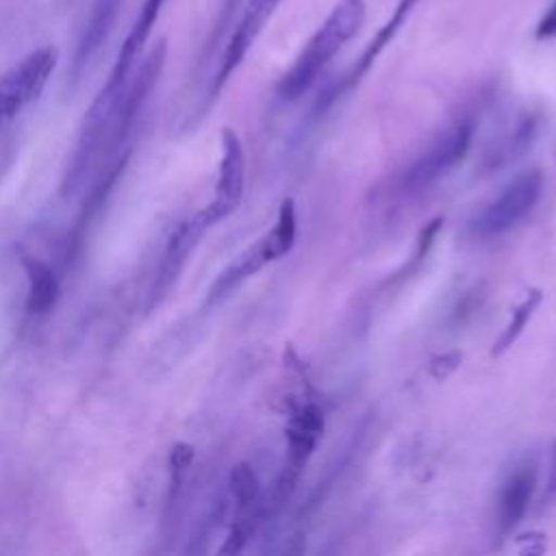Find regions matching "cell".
I'll use <instances>...</instances> for the list:
<instances>
[{"mask_svg": "<svg viewBox=\"0 0 556 556\" xmlns=\"http://www.w3.org/2000/svg\"><path fill=\"white\" fill-rule=\"evenodd\" d=\"M367 17V0H337L317 26V30L302 46L291 67L278 83V96L282 100H298L317 80L321 70L334 59V54L361 30Z\"/></svg>", "mask_w": 556, "mask_h": 556, "instance_id": "1", "label": "cell"}, {"mask_svg": "<svg viewBox=\"0 0 556 556\" xmlns=\"http://www.w3.org/2000/svg\"><path fill=\"white\" fill-rule=\"evenodd\" d=\"M295 230H298V219H295V202L291 198L282 200L276 224L261 235L252 245H248L208 287L204 306L211 308L226 300L243 280L250 276L258 274L265 265L287 256L295 243Z\"/></svg>", "mask_w": 556, "mask_h": 556, "instance_id": "2", "label": "cell"}, {"mask_svg": "<svg viewBox=\"0 0 556 556\" xmlns=\"http://www.w3.org/2000/svg\"><path fill=\"white\" fill-rule=\"evenodd\" d=\"M280 2L282 0H241L237 9L224 7V20H230L232 15L237 20L232 22V28H230L226 46L222 50L215 76L211 80L206 106H211V102L219 96L224 85L237 72V67L241 65V61L245 59V54L250 52V48L254 46V41L258 39V35L267 26V22L271 20V15L276 13Z\"/></svg>", "mask_w": 556, "mask_h": 556, "instance_id": "3", "label": "cell"}, {"mask_svg": "<svg viewBox=\"0 0 556 556\" xmlns=\"http://www.w3.org/2000/svg\"><path fill=\"white\" fill-rule=\"evenodd\" d=\"M476 119L465 115L452 122L445 130H441L432 143L406 167L402 174L404 191H421L441 180L447 172H452L469 152L473 141Z\"/></svg>", "mask_w": 556, "mask_h": 556, "instance_id": "4", "label": "cell"}, {"mask_svg": "<svg viewBox=\"0 0 556 556\" xmlns=\"http://www.w3.org/2000/svg\"><path fill=\"white\" fill-rule=\"evenodd\" d=\"M324 413L317 402L306 400L291 406V415L287 419L285 437H287V456L282 471L278 476V482L274 486V506H280L289 500L291 491L298 484V478L302 469L306 467L308 458L313 456V450L317 447L321 434H324Z\"/></svg>", "mask_w": 556, "mask_h": 556, "instance_id": "5", "label": "cell"}, {"mask_svg": "<svg viewBox=\"0 0 556 556\" xmlns=\"http://www.w3.org/2000/svg\"><path fill=\"white\" fill-rule=\"evenodd\" d=\"M56 48L43 46L26 54L17 65L0 76V128L39 100L56 67Z\"/></svg>", "mask_w": 556, "mask_h": 556, "instance_id": "6", "label": "cell"}, {"mask_svg": "<svg viewBox=\"0 0 556 556\" xmlns=\"http://www.w3.org/2000/svg\"><path fill=\"white\" fill-rule=\"evenodd\" d=\"M543 191V174L532 167L517 174L500 195L489 202L482 213L473 219V230L482 237H493L517 226L539 202Z\"/></svg>", "mask_w": 556, "mask_h": 556, "instance_id": "7", "label": "cell"}, {"mask_svg": "<svg viewBox=\"0 0 556 556\" xmlns=\"http://www.w3.org/2000/svg\"><path fill=\"white\" fill-rule=\"evenodd\" d=\"M208 230V226L200 219L198 213H193L191 217L182 219L169 235L165 248H163V254H161V261L156 265V271H154V278L150 282V289H148V295H146V315L154 313L167 298L169 293L174 291L180 274L185 271L187 263H189V256L195 252L200 239L204 237V232Z\"/></svg>", "mask_w": 556, "mask_h": 556, "instance_id": "8", "label": "cell"}, {"mask_svg": "<svg viewBox=\"0 0 556 556\" xmlns=\"http://www.w3.org/2000/svg\"><path fill=\"white\" fill-rule=\"evenodd\" d=\"M245 187V152L239 135L232 128H222V156L217 167L215 193L208 204H204L198 215L211 228L217 222L232 215L243 198Z\"/></svg>", "mask_w": 556, "mask_h": 556, "instance_id": "9", "label": "cell"}, {"mask_svg": "<svg viewBox=\"0 0 556 556\" xmlns=\"http://www.w3.org/2000/svg\"><path fill=\"white\" fill-rule=\"evenodd\" d=\"M165 56H167V41L161 39L143 59L141 67L137 70V74L132 78H128L117 111H115V124H113V150L122 148V143L128 139L143 104L148 102L150 93L154 91L159 76L163 72L165 65Z\"/></svg>", "mask_w": 556, "mask_h": 556, "instance_id": "10", "label": "cell"}, {"mask_svg": "<svg viewBox=\"0 0 556 556\" xmlns=\"http://www.w3.org/2000/svg\"><path fill=\"white\" fill-rule=\"evenodd\" d=\"M128 156H130V152L119 154V156L98 176L96 185L87 191V198H85V202H83V206H80V213H78L74 226L70 228V235H67V241H65V254H63V265H65V269H72V267L80 261V256H83V252H85V243H87L89 230H91V226L96 224V219L100 217V213H102L106 200L111 198V193H113L117 180L122 178V174H124V169H126V165H128Z\"/></svg>", "mask_w": 556, "mask_h": 556, "instance_id": "11", "label": "cell"}, {"mask_svg": "<svg viewBox=\"0 0 556 556\" xmlns=\"http://www.w3.org/2000/svg\"><path fill=\"white\" fill-rule=\"evenodd\" d=\"M230 495L235 502V517L230 523V530L224 539V545L219 547V554H237L245 547L250 536L254 534L256 521H258V478L252 471L248 463H239L230 469L228 476Z\"/></svg>", "mask_w": 556, "mask_h": 556, "instance_id": "12", "label": "cell"}, {"mask_svg": "<svg viewBox=\"0 0 556 556\" xmlns=\"http://www.w3.org/2000/svg\"><path fill=\"white\" fill-rule=\"evenodd\" d=\"M419 4V0H397L391 15L384 20V24L376 30V35L365 43L363 52L358 54V59L352 63V67L343 74L341 83L330 91V96L326 98V102H332L334 98H339V93L352 89L354 85L361 83V78L371 70V65L376 63V59L387 50V46L397 37V33L402 30V26L408 22V17L413 15L415 7Z\"/></svg>", "mask_w": 556, "mask_h": 556, "instance_id": "13", "label": "cell"}, {"mask_svg": "<svg viewBox=\"0 0 556 556\" xmlns=\"http://www.w3.org/2000/svg\"><path fill=\"white\" fill-rule=\"evenodd\" d=\"M536 484V465L534 460H526L517 465L506 480L502 482L500 495H497V513L495 523L500 534H508L526 515L532 493Z\"/></svg>", "mask_w": 556, "mask_h": 556, "instance_id": "14", "label": "cell"}, {"mask_svg": "<svg viewBox=\"0 0 556 556\" xmlns=\"http://www.w3.org/2000/svg\"><path fill=\"white\" fill-rule=\"evenodd\" d=\"M165 0H143V7L130 28V33L126 35L122 48H119V54L115 59V65L106 78V83H113V85H124L128 78H130V70L143 48V43L148 41L150 33H152V26L156 24L159 20V13H161V7H163Z\"/></svg>", "mask_w": 556, "mask_h": 556, "instance_id": "15", "label": "cell"}, {"mask_svg": "<svg viewBox=\"0 0 556 556\" xmlns=\"http://www.w3.org/2000/svg\"><path fill=\"white\" fill-rule=\"evenodd\" d=\"M22 267L26 271V315L43 317L56 304L61 291L59 278L48 263L28 254H22Z\"/></svg>", "mask_w": 556, "mask_h": 556, "instance_id": "16", "label": "cell"}, {"mask_svg": "<svg viewBox=\"0 0 556 556\" xmlns=\"http://www.w3.org/2000/svg\"><path fill=\"white\" fill-rule=\"evenodd\" d=\"M119 7H122V0H96L93 2L87 28L80 37V43H78V50H76V56H74V74L76 76L87 67L91 56L109 39L111 30L115 26Z\"/></svg>", "mask_w": 556, "mask_h": 556, "instance_id": "17", "label": "cell"}, {"mask_svg": "<svg viewBox=\"0 0 556 556\" xmlns=\"http://www.w3.org/2000/svg\"><path fill=\"white\" fill-rule=\"evenodd\" d=\"M543 302V293L541 289H532L528 291V295L513 308V315L508 319V324L504 326V330L500 332V337L495 339L493 348H491V356H500L504 354L508 348H513V343L519 339V334L526 330V324L530 321V317L534 315V311L539 308V304Z\"/></svg>", "mask_w": 556, "mask_h": 556, "instance_id": "18", "label": "cell"}, {"mask_svg": "<svg viewBox=\"0 0 556 556\" xmlns=\"http://www.w3.org/2000/svg\"><path fill=\"white\" fill-rule=\"evenodd\" d=\"M193 456H195V450L191 443H185V441H178L169 447V456H167V469H169V484H167V500H165V510L172 515L174 506L178 504L180 500V493H182V484H185V478L191 469V463H193Z\"/></svg>", "mask_w": 556, "mask_h": 556, "instance_id": "19", "label": "cell"}, {"mask_svg": "<svg viewBox=\"0 0 556 556\" xmlns=\"http://www.w3.org/2000/svg\"><path fill=\"white\" fill-rule=\"evenodd\" d=\"M441 226H443V217H434L432 222H428V224L421 228V232H419V237H417V243H415V252H413V256H410V265H413V267L419 265V263L426 258V254L430 252V248H432V243H434V239H437Z\"/></svg>", "mask_w": 556, "mask_h": 556, "instance_id": "20", "label": "cell"}, {"mask_svg": "<svg viewBox=\"0 0 556 556\" xmlns=\"http://www.w3.org/2000/svg\"><path fill=\"white\" fill-rule=\"evenodd\" d=\"M460 365V352H447V354H439L430 361V376L434 380H445L452 371H456V367Z\"/></svg>", "mask_w": 556, "mask_h": 556, "instance_id": "21", "label": "cell"}, {"mask_svg": "<svg viewBox=\"0 0 556 556\" xmlns=\"http://www.w3.org/2000/svg\"><path fill=\"white\" fill-rule=\"evenodd\" d=\"M534 39L545 41V39H556V0L549 4V9L543 13L534 28Z\"/></svg>", "mask_w": 556, "mask_h": 556, "instance_id": "22", "label": "cell"}, {"mask_svg": "<svg viewBox=\"0 0 556 556\" xmlns=\"http://www.w3.org/2000/svg\"><path fill=\"white\" fill-rule=\"evenodd\" d=\"M547 493L556 495V443L552 447V458H549V471H547Z\"/></svg>", "mask_w": 556, "mask_h": 556, "instance_id": "23", "label": "cell"}]
</instances>
